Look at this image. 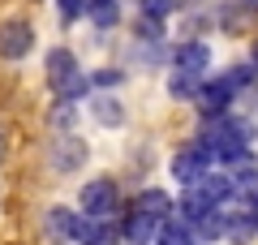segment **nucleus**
<instances>
[{"label": "nucleus", "mask_w": 258, "mask_h": 245, "mask_svg": "<svg viewBox=\"0 0 258 245\" xmlns=\"http://www.w3.org/2000/svg\"><path fill=\"white\" fill-rule=\"evenodd\" d=\"M254 224H249V215L245 211H232L228 215V232H224V241H232V245H245V241H254Z\"/></svg>", "instance_id": "412c9836"}, {"label": "nucleus", "mask_w": 258, "mask_h": 245, "mask_svg": "<svg viewBox=\"0 0 258 245\" xmlns=\"http://www.w3.org/2000/svg\"><path fill=\"white\" fill-rule=\"evenodd\" d=\"M224 78H228V86H232L237 95H245L249 86L258 82V65H254V60H241V65H232V69H224Z\"/></svg>", "instance_id": "aec40b11"}, {"label": "nucleus", "mask_w": 258, "mask_h": 245, "mask_svg": "<svg viewBox=\"0 0 258 245\" xmlns=\"http://www.w3.org/2000/svg\"><path fill=\"white\" fill-rule=\"evenodd\" d=\"M129 207H134V211H142V215H155V219L176 215V198H172L168 190H159V185H147V190H138Z\"/></svg>", "instance_id": "1a4fd4ad"}, {"label": "nucleus", "mask_w": 258, "mask_h": 245, "mask_svg": "<svg viewBox=\"0 0 258 245\" xmlns=\"http://www.w3.org/2000/svg\"><path fill=\"white\" fill-rule=\"evenodd\" d=\"M198 190H203L207 198L215 202V207H228V202H237V185H232V172H228V168H207L203 181H198Z\"/></svg>", "instance_id": "9d476101"}, {"label": "nucleus", "mask_w": 258, "mask_h": 245, "mask_svg": "<svg viewBox=\"0 0 258 245\" xmlns=\"http://www.w3.org/2000/svg\"><path fill=\"white\" fill-rule=\"evenodd\" d=\"M5 155H9V138H5V129H0V163H5Z\"/></svg>", "instance_id": "bb28decb"}, {"label": "nucleus", "mask_w": 258, "mask_h": 245, "mask_svg": "<svg viewBox=\"0 0 258 245\" xmlns=\"http://www.w3.org/2000/svg\"><path fill=\"white\" fill-rule=\"evenodd\" d=\"M232 99H237V91H232L228 86V78H211V82H203V86H198V112H203V116H220V112H228L232 108Z\"/></svg>", "instance_id": "0eeeda50"}, {"label": "nucleus", "mask_w": 258, "mask_h": 245, "mask_svg": "<svg viewBox=\"0 0 258 245\" xmlns=\"http://www.w3.org/2000/svg\"><path fill=\"white\" fill-rule=\"evenodd\" d=\"M52 95H56V99H64V103H82V99H91V95H95V86H91V73H82V69H78L74 78H64Z\"/></svg>", "instance_id": "6ab92c4d"}, {"label": "nucleus", "mask_w": 258, "mask_h": 245, "mask_svg": "<svg viewBox=\"0 0 258 245\" xmlns=\"http://www.w3.org/2000/svg\"><path fill=\"white\" fill-rule=\"evenodd\" d=\"M82 224L86 215L78 207H64V202H56V207L43 211V236L52 245H64V241H82Z\"/></svg>", "instance_id": "7ed1b4c3"}, {"label": "nucleus", "mask_w": 258, "mask_h": 245, "mask_svg": "<svg viewBox=\"0 0 258 245\" xmlns=\"http://www.w3.org/2000/svg\"><path fill=\"white\" fill-rule=\"evenodd\" d=\"M207 65H211V43L207 39H181L172 47V69H185V73H198L203 78Z\"/></svg>", "instance_id": "6e6552de"}, {"label": "nucleus", "mask_w": 258, "mask_h": 245, "mask_svg": "<svg viewBox=\"0 0 258 245\" xmlns=\"http://www.w3.org/2000/svg\"><path fill=\"white\" fill-rule=\"evenodd\" d=\"M138 9L147 13V18H168V13L176 9V0H138Z\"/></svg>", "instance_id": "393cba45"}, {"label": "nucleus", "mask_w": 258, "mask_h": 245, "mask_svg": "<svg viewBox=\"0 0 258 245\" xmlns=\"http://www.w3.org/2000/svg\"><path fill=\"white\" fill-rule=\"evenodd\" d=\"M129 56H134V69H159L164 60H172V52L164 47V39L159 43H147V39H134V47H129Z\"/></svg>", "instance_id": "2eb2a0df"}, {"label": "nucleus", "mask_w": 258, "mask_h": 245, "mask_svg": "<svg viewBox=\"0 0 258 245\" xmlns=\"http://www.w3.org/2000/svg\"><path fill=\"white\" fill-rule=\"evenodd\" d=\"M211 211H215V202L207 198V194L198 190V185H185V190H181V198H176V215H181V219H189V224H198V219H203V215H211Z\"/></svg>", "instance_id": "ddd939ff"}, {"label": "nucleus", "mask_w": 258, "mask_h": 245, "mask_svg": "<svg viewBox=\"0 0 258 245\" xmlns=\"http://www.w3.org/2000/svg\"><path fill=\"white\" fill-rule=\"evenodd\" d=\"M91 116L99 120L103 129H120L125 125V103H120V95H112V91H95L91 95Z\"/></svg>", "instance_id": "9b49d317"}, {"label": "nucleus", "mask_w": 258, "mask_h": 245, "mask_svg": "<svg viewBox=\"0 0 258 245\" xmlns=\"http://www.w3.org/2000/svg\"><path fill=\"white\" fill-rule=\"evenodd\" d=\"M78 120H82V112H78V103L52 99V108H47V125H52L56 134H78Z\"/></svg>", "instance_id": "f3484780"}, {"label": "nucleus", "mask_w": 258, "mask_h": 245, "mask_svg": "<svg viewBox=\"0 0 258 245\" xmlns=\"http://www.w3.org/2000/svg\"><path fill=\"white\" fill-rule=\"evenodd\" d=\"M198 86H203L198 73H185V69L168 73V99H176V103H194L198 99Z\"/></svg>", "instance_id": "dca6fc26"}, {"label": "nucleus", "mask_w": 258, "mask_h": 245, "mask_svg": "<svg viewBox=\"0 0 258 245\" xmlns=\"http://www.w3.org/2000/svg\"><path fill=\"white\" fill-rule=\"evenodd\" d=\"M35 47V26L22 18L0 22V60H26Z\"/></svg>", "instance_id": "39448f33"}, {"label": "nucleus", "mask_w": 258, "mask_h": 245, "mask_svg": "<svg viewBox=\"0 0 258 245\" xmlns=\"http://www.w3.org/2000/svg\"><path fill=\"white\" fill-rule=\"evenodd\" d=\"M82 69V65H78V52H69V47H52V52L43 56V78H47V86H60L64 78H74V73Z\"/></svg>", "instance_id": "f8f14e48"}, {"label": "nucleus", "mask_w": 258, "mask_h": 245, "mask_svg": "<svg viewBox=\"0 0 258 245\" xmlns=\"http://www.w3.org/2000/svg\"><path fill=\"white\" fill-rule=\"evenodd\" d=\"M134 39L159 43V39H164V18H147V13H138V22H134Z\"/></svg>", "instance_id": "4be33fe9"}, {"label": "nucleus", "mask_w": 258, "mask_h": 245, "mask_svg": "<svg viewBox=\"0 0 258 245\" xmlns=\"http://www.w3.org/2000/svg\"><path fill=\"white\" fill-rule=\"evenodd\" d=\"M241 5H245V9H254V13H258V0H241Z\"/></svg>", "instance_id": "cd10ccee"}, {"label": "nucleus", "mask_w": 258, "mask_h": 245, "mask_svg": "<svg viewBox=\"0 0 258 245\" xmlns=\"http://www.w3.org/2000/svg\"><path fill=\"white\" fill-rule=\"evenodd\" d=\"M86 22H91L95 30L120 26V0H91V5H86Z\"/></svg>", "instance_id": "a211bd4d"}, {"label": "nucleus", "mask_w": 258, "mask_h": 245, "mask_svg": "<svg viewBox=\"0 0 258 245\" xmlns=\"http://www.w3.org/2000/svg\"><path fill=\"white\" fill-rule=\"evenodd\" d=\"M86 5H91V0H56V9H60V22H64V26H78V22L86 18Z\"/></svg>", "instance_id": "b1692460"}, {"label": "nucleus", "mask_w": 258, "mask_h": 245, "mask_svg": "<svg viewBox=\"0 0 258 245\" xmlns=\"http://www.w3.org/2000/svg\"><path fill=\"white\" fill-rule=\"evenodd\" d=\"M116 232H120V241H125V245H155L159 219H155V215H142V211L129 207L125 215L116 219Z\"/></svg>", "instance_id": "423d86ee"}, {"label": "nucleus", "mask_w": 258, "mask_h": 245, "mask_svg": "<svg viewBox=\"0 0 258 245\" xmlns=\"http://www.w3.org/2000/svg\"><path fill=\"white\" fill-rule=\"evenodd\" d=\"M78 211L91 219H116L120 211V185L112 176H91V181L78 190Z\"/></svg>", "instance_id": "f03ea898"}, {"label": "nucleus", "mask_w": 258, "mask_h": 245, "mask_svg": "<svg viewBox=\"0 0 258 245\" xmlns=\"http://www.w3.org/2000/svg\"><path fill=\"white\" fill-rule=\"evenodd\" d=\"M241 207H245L249 224H254V232H258V194H254V198H245V202H241Z\"/></svg>", "instance_id": "a878e982"}, {"label": "nucleus", "mask_w": 258, "mask_h": 245, "mask_svg": "<svg viewBox=\"0 0 258 245\" xmlns=\"http://www.w3.org/2000/svg\"><path fill=\"white\" fill-rule=\"evenodd\" d=\"M155 245H198L194 224H189V219H181V215L159 219V236H155Z\"/></svg>", "instance_id": "4468645a"}, {"label": "nucleus", "mask_w": 258, "mask_h": 245, "mask_svg": "<svg viewBox=\"0 0 258 245\" xmlns=\"http://www.w3.org/2000/svg\"><path fill=\"white\" fill-rule=\"evenodd\" d=\"M47 159H52L56 172H78V168L91 159V146H86L78 134H56L52 146H47Z\"/></svg>", "instance_id": "20e7f679"}, {"label": "nucleus", "mask_w": 258, "mask_h": 245, "mask_svg": "<svg viewBox=\"0 0 258 245\" xmlns=\"http://www.w3.org/2000/svg\"><path fill=\"white\" fill-rule=\"evenodd\" d=\"M120 82H125V69H116V65H103V69L91 73V86H95V91H116Z\"/></svg>", "instance_id": "5701e85b"}, {"label": "nucleus", "mask_w": 258, "mask_h": 245, "mask_svg": "<svg viewBox=\"0 0 258 245\" xmlns=\"http://www.w3.org/2000/svg\"><path fill=\"white\" fill-rule=\"evenodd\" d=\"M249 60H254V65H258V43H254V52H249Z\"/></svg>", "instance_id": "c85d7f7f"}, {"label": "nucleus", "mask_w": 258, "mask_h": 245, "mask_svg": "<svg viewBox=\"0 0 258 245\" xmlns=\"http://www.w3.org/2000/svg\"><path fill=\"white\" fill-rule=\"evenodd\" d=\"M207 168H215V151L203 142V138H189V142L172 155V163H168V172H172V181L181 185V190L185 185H198Z\"/></svg>", "instance_id": "f257e3e1"}]
</instances>
